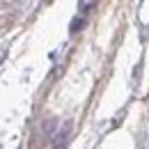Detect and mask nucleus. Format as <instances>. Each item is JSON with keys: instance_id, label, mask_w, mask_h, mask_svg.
I'll list each match as a JSON object with an SVG mask.
<instances>
[{"instance_id": "nucleus-1", "label": "nucleus", "mask_w": 149, "mask_h": 149, "mask_svg": "<svg viewBox=\"0 0 149 149\" xmlns=\"http://www.w3.org/2000/svg\"><path fill=\"white\" fill-rule=\"evenodd\" d=\"M83 25H85V21H83V16H76V19L71 21V25H69V30H71V32H78V30H80Z\"/></svg>"}, {"instance_id": "nucleus-2", "label": "nucleus", "mask_w": 149, "mask_h": 149, "mask_svg": "<svg viewBox=\"0 0 149 149\" xmlns=\"http://www.w3.org/2000/svg\"><path fill=\"white\" fill-rule=\"evenodd\" d=\"M67 133H69V124H67V126H62V131H60V135H57V140H55V149L62 147V140L67 138Z\"/></svg>"}, {"instance_id": "nucleus-3", "label": "nucleus", "mask_w": 149, "mask_h": 149, "mask_svg": "<svg viewBox=\"0 0 149 149\" xmlns=\"http://www.w3.org/2000/svg\"><path fill=\"white\" fill-rule=\"evenodd\" d=\"M78 7H80V9H94L96 5H94V2H80Z\"/></svg>"}]
</instances>
